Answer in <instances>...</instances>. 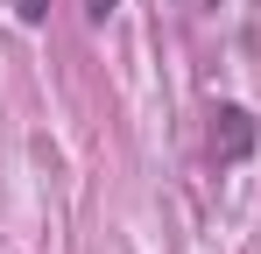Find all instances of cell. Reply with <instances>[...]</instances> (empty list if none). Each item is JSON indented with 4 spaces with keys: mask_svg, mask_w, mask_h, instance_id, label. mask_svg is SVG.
Instances as JSON below:
<instances>
[{
    "mask_svg": "<svg viewBox=\"0 0 261 254\" xmlns=\"http://www.w3.org/2000/svg\"><path fill=\"white\" fill-rule=\"evenodd\" d=\"M254 113H247V106H212V156L219 163H247V156H254Z\"/></svg>",
    "mask_w": 261,
    "mask_h": 254,
    "instance_id": "cell-1",
    "label": "cell"
},
{
    "mask_svg": "<svg viewBox=\"0 0 261 254\" xmlns=\"http://www.w3.org/2000/svg\"><path fill=\"white\" fill-rule=\"evenodd\" d=\"M14 14H21L29 29H43V21H49V0H14Z\"/></svg>",
    "mask_w": 261,
    "mask_h": 254,
    "instance_id": "cell-2",
    "label": "cell"
},
{
    "mask_svg": "<svg viewBox=\"0 0 261 254\" xmlns=\"http://www.w3.org/2000/svg\"><path fill=\"white\" fill-rule=\"evenodd\" d=\"M113 7H120V0H85V14H92V21H106Z\"/></svg>",
    "mask_w": 261,
    "mask_h": 254,
    "instance_id": "cell-3",
    "label": "cell"
}]
</instances>
